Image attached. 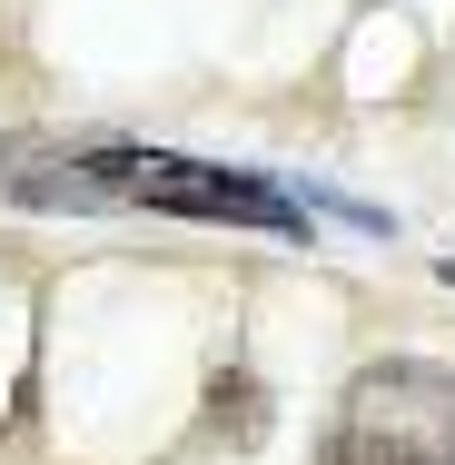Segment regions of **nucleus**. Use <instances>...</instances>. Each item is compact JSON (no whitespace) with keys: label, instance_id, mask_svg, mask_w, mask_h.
Listing matches in <instances>:
<instances>
[{"label":"nucleus","instance_id":"obj_1","mask_svg":"<svg viewBox=\"0 0 455 465\" xmlns=\"http://www.w3.org/2000/svg\"><path fill=\"white\" fill-rule=\"evenodd\" d=\"M10 198L20 208H159V218H208V228H268V238H317V208L268 169H218L179 149H10Z\"/></svg>","mask_w":455,"mask_h":465},{"label":"nucleus","instance_id":"obj_2","mask_svg":"<svg viewBox=\"0 0 455 465\" xmlns=\"http://www.w3.org/2000/svg\"><path fill=\"white\" fill-rule=\"evenodd\" d=\"M327 465H455V376L426 357H386L337 396Z\"/></svg>","mask_w":455,"mask_h":465},{"label":"nucleus","instance_id":"obj_3","mask_svg":"<svg viewBox=\"0 0 455 465\" xmlns=\"http://www.w3.org/2000/svg\"><path fill=\"white\" fill-rule=\"evenodd\" d=\"M208 436L238 446V456L268 446V386H258L248 367H218V376H208Z\"/></svg>","mask_w":455,"mask_h":465},{"label":"nucleus","instance_id":"obj_4","mask_svg":"<svg viewBox=\"0 0 455 465\" xmlns=\"http://www.w3.org/2000/svg\"><path fill=\"white\" fill-rule=\"evenodd\" d=\"M436 278H446V287H455V258H436Z\"/></svg>","mask_w":455,"mask_h":465}]
</instances>
